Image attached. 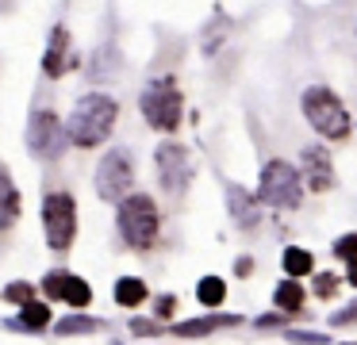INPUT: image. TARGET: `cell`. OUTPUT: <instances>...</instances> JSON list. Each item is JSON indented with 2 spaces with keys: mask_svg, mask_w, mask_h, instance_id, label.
<instances>
[{
  "mask_svg": "<svg viewBox=\"0 0 357 345\" xmlns=\"http://www.w3.org/2000/svg\"><path fill=\"white\" fill-rule=\"evenodd\" d=\"M116 115H119V104L112 96H104V92H89V96H81L77 104H73V112H70V123H66L70 142L81 146V150L100 146L104 138L112 135V127H116Z\"/></svg>",
  "mask_w": 357,
  "mask_h": 345,
  "instance_id": "cell-1",
  "label": "cell"
},
{
  "mask_svg": "<svg viewBox=\"0 0 357 345\" xmlns=\"http://www.w3.org/2000/svg\"><path fill=\"white\" fill-rule=\"evenodd\" d=\"M158 227H162V219H158V207L150 196L135 192L119 204V234L131 250H150L158 242Z\"/></svg>",
  "mask_w": 357,
  "mask_h": 345,
  "instance_id": "cell-2",
  "label": "cell"
},
{
  "mask_svg": "<svg viewBox=\"0 0 357 345\" xmlns=\"http://www.w3.org/2000/svg\"><path fill=\"white\" fill-rule=\"evenodd\" d=\"M303 115H307V123L323 138H346L349 135L346 107H342V100L334 96L331 89H323V84H311V89L303 92Z\"/></svg>",
  "mask_w": 357,
  "mask_h": 345,
  "instance_id": "cell-3",
  "label": "cell"
},
{
  "mask_svg": "<svg viewBox=\"0 0 357 345\" xmlns=\"http://www.w3.org/2000/svg\"><path fill=\"white\" fill-rule=\"evenodd\" d=\"M43 230H47L50 250L66 253L77 234V204L70 192H47L43 196Z\"/></svg>",
  "mask_w": 357,
  "mask_h": 345,
  "instance_id": "cell-4",
  "label": "cell"
},
{
  "mask_svg": "<svg viewBox=\"0 0 357 345\" xmlns=\"http://www.w3.org/2000/svg\"><path fill=\"white\" fill-rule=\"evenodd\" d=\"M66 146H70V130L62 127V119H58L50 107L31 112V123H27V150L39 161H58L66 153Z\"/></svg>",
  "mask_w": 357,
  "mask_h": 345,
  "instance_id": "cell-5",
  "label": "cell"
},
{
  "mask_svg": "<svg viewBox=\"0 0 357 345\" xmlns=\"http://www.w3.org/2000/svg\"><path fill=\"white\" fill-rule=\"evenodd\" d=\"M142 115H146V123L154 130H177L181 123V92L177 84L169 81V77H158V81L146 84V92H142L139 100Z\"/></svg>",
  "mask_w": 357,
  "mask_h": 345,
  "instance_id": "cell-6",
  "label": "cell"
},
{
  "mask_svg": "<svg viewBox=\"0 0 357 345\" xmlns=\"http://www.w3.org/2000/svg\"><path fill=\"white\" fill-rule=\"evenodd\" d=\"M300 173H296V165H288V161L273 158L265 161L261 169V184H257V199H265L269 207H300Z\"/></svg>",
  "mask_w": 357,
  "mask_h": 345,
  "instance_id": "cell-7",
  "label": "cell"
},
{
  "mask_svg": "<svg viewBox=\"0 0 357 345\" xmlns=\"http://www.w3.org/2000/svg\"><path fill=\"white\" fill-rule=\"evenodd\" d=\"M135 184V165H131V153L127 150H108L96 165V192L100 199H127Z\"/></svg>",
  "mask_w": 357,
  "mask_h": 345,
  "instance_id": "cell-8",
  "label": "cell"
},
{
  "mask_svg": "<svg viewBox=\"0 0 357 345\" xmlns=\"http://www.w3.org/2000/svg\"><path fill=\"white\" fill-rule=\"evenodd\" d=\"M158 161V181H162V188L169 192V196H185L188 184H192V158H188V150L181 142H162L154 153Z\"/></svg>",
  "mask_w": 357,
  "mask_h": 345,
  "instance_id": "cell-9",
  "label": "cell"
},
{
  "mask_svg": "<svg viewBox=\"0 0 357 345\" xmlns=\"http://www.w3.org/2000/svg\"><path fill=\"white\" fill-rule=\"evenodd\" d=\"M300 173L303 181H307L311 192H331L334 188V169H331V158H326L323 146H307V150L300 153Z\"/></svg>",
  "mask_w": 357,
  "mask_h": 345,
  "instance_id": "cell-10",
  "label": "cell"
},
{
  "mask_svg": "<svg viewBox=\"0 0 357 345\" xmlns=\"http://www.w3.org/2000/svg\"><path fill=\"white\" fill-rule=\"evenodd\" d=\"M70 54V31L58 23L54 31H50V46H47V58H43V73L47 77H62L66 69L77 66V58H66Z\"/></svg>",
  "mask_w": 357,
  "mask_h": 345,
  "instance_id": "cell-11",
  "label": "cell"
},
{
  "mask_svg": "<svg viewBox=\"0 0 357 345\" xmlns=\"http://www.w3.org/2000/svg\"><path fill=\"white\" fill-rule=\"evenodd\" d=\"M227 207H231V215H234L238 227L250 230L257 222V204H254V196H250L242 184H231V188H227Z\"/></svg>",
  "mask_w": 357,
  "mask_h": 345,
  "instance_id": "cell-12",
  "label": "cell"
},
{
  "mask_svg": "<svg viewBox=\"0 0 357 345\" xmlns=\"http://www.w3.org/2000/svg\"><path fill=\"white\" fill-rule=\"evenodd\" d=\"M20 192H16V184H12V176L0 169V230H8L12 222L20 219Z\"/></svg>",
  "mask_w": 357,
  "mask_h": 345,
  "instance_id": "cell-13",
  "label": "cell"
},
{
  "mask_svg": "<svg viewBox=\"0 0 357 345\" xmlns=\"http://www.w3.org/2000/svg\"><path fill=\"white\" fill-rule=\"evenodd\" d=\"M238 322V314H215V319H192V322H177L173 326V334L181 337H196V334H211V330L219 326H234Z\"/></svg>",
  "mask_w": 357,
  "mask_h": 345,
  "instance_id": "cell-14",
  "label": "cell"
},
{
  "mask_svg": "<svg viewBox=\"0 0 357 345\" xmlns=\"http://www.w3.org/2000/svg\"><path fill=\"white\" fill-rule=\"evenodd\" d=\"M142 299H146V284H142L139 276H123V280L116 284V303L119 307H139Z\"/></svg>",
  "mask_w": 357,
  "mask_h": 345,
  "instance_id": "cell-15",
  "label": "cell"
},
{
  "mask_svg": "<svg viewBox=\"0 0 357 345\" xmlns=\"http://www.w3.org/2000/svg\"><path fill=\"white\" fill-rule=\"evenodd\" d=\"M273 299H277L280 311H292L296 314L303 307V288L296 280H284V284H277V296H273Z\"/></svg>",
  "mask_w": 357,
  "mask_h": 345,
  "instance_id": "cell-16",
  "label": "cell"
},
{
  "mask_svg": "<svg viewBox=\"0 0 357 345\" xmlns=\"http://www.w3.org/2000/svg\"><path fill=\"white\" fill-rule=\"evenodd\" d=\"M223 296H227V284L219 280V276H204V280L196 284V299L208 303V307H219V303H223Z\"/></svg>",
  "mask_w": 357,
  "mask_h": 345,
  "instance_id": "cell-17",
  "label": "cell"
},
{
  "mask_svg": "<svg viewBox=\"0 0 357 345\" xmlns=\"http://www.w3.org/2000/svg\"><path fill=\"white\" fill-rule=\"evenodd\" d=\"M47 322H50V307H47V303H24V319L12 322V326H20V330H39V326H47Z\"/></svg>",
  "mask_w": 357,
  "mask_h": 345,
  "instance_id": "cell-18",
  "label": "cell"
},
{
  "mask_svg": "<svg viewBox=\"0 0 357 345\" xmlns=\"http://www.w3.org/2000/svg\"><path fill=\"white\" fill-rule=\"evenodd\" d=\"M284 273L292 276V280H296V276H307L311 273V253L307 250H296V245H292V250H284Z\"/></svg>",
  "mask_w": 357,
  "mask_h": 345,
  "instance_id": "cell-19",
  "label": "cell"
},
{
  "mask_svg": "<svg viewBox=\"0 0 357 345\" xmlns=\"http://www.w3.org/2000/svg\"><path fill=\"white\" fill-rule=\"evenodd\" d=\"M66 303H73V307H89L93 303V288H89L81 276H70L66 280Z\"/></svg>",
  "mask_w": 357,
  "mask_h": 345,
  "instance_id": "cell-20",
  "label": "cell"
},
{
  "mask_svg": "<svg viewBox=\"0 0 357 345\" xmlns=\"http://www.w3.org/2000/svg\"><path fill=\"white\" fill-rule=\"evenodd\" d=\"M89 330H96V319H85V314H73V319L58 322V334H89Z\"/></svg>",
  "mask_w": 357,
  "mask_h": 345,
  "instance_id": "cell-21",
  "label": "cell"
},
{
  "mask_svg": "<svg viewBox=\"0 0 357 345\" xmlns=\"http://www.w3.org/2000/svg\"><path fill=\"white\" fill-rule=\"evenodd\" d=\"M66 280H70L66 273H50L47 280H43V291H47V299H66Z\"/></svg>",
  "mask_w": 357,
  "mask_h": 345,
  "instance_id": "cell-22",
  "label": "cell"
},
{
  "mask_svg": "<svg viewBox=\"0 0 357 345\" xmlns=\"http://www.w3.org/2000/svg\"><path fill=\"white\" fill-rule=\"evenodd\" d=\"M334 257H342V261H357V234H342L338 242H334Z\"/></svg>",
  "mask_w": 357,
  "mask_h": 345,
  "instance_id": "cell-23",
  "label": "cell"
},
{
  "mask_svg": "<svg viewBox=\"0 0 357 345\" xmlns=\"http://www.w3.org/2000/svg\"><path fill=\"white\" fill-rule=\"evenodd\" d=\"M334 291H338V276H334V273H319L315 276V296L319 299H331Z\"/></svg>",
  "mask_w": 357,
  "mask_h": 345,
  "instance_id": "cell-24",
  "label": "cell"
},
{
  "mask_svg": "<svg viewBox=\"0 0 357 345\" xmlns=\"http://www.w3.org/2000/svg\"><path fill=\"white\" fill-rule=\"evenodd\" d=\"M4 299H8V303H31V284H24V280L8 284V288H4Z\"/></svg>",
  "mask_w": 357,
  "mask_h": 345,
  "instance_id": "cell-25",
  "label": "cell"
},
{
  "mask_svg": "<svg viewBox=\"0 0 357 345\" xmlns=\"http://www.w3.org/2000/svg\"><path fill=\"white\" fill-rule=\"evenodd\" d=\"M288 342H296V345H331L323 334H311V330H288Z\"/></svg>",
  "mask_w": 357,
  "mask_h": 345,
  "instance_id": "cell-26",
  "label": "cell"
},
{
  "mask_svg": "<svg viewBox=\"0 0 357 345\" xmlns=\"http://www.w3.org/2000/svg\"><path fill=\"white\" fill-rule=\"evenodd\" d=\"M349 322H357V299L349 307H342L338 314H331V326H349Z\"/></svg>",
  "mask_w": 357,
  "mask_h": 345,
  "instance_id": "cell-27",
  "label": "cell"
},
{
  "mask_svg": "<svg viewBox=\"0 0 357 345\" xmlns=\"http://www.w3.org/2000/svg\"><path fill=\"white\" fill-rule=\"evenodd\" d=\"M169 311H177V299H173V296H162V299H158V314L165 319Z\"/></svg>",
  "mask_w": 357,
  "mask_h": 345,
  "instance_id": "cell-28",
  "label": "cell"
},
{
  "mask_svg": "<svg viewBox=\"0 0 357 345\" xmlns=\"http://www.w3.org/2000/svg\"><path fill=\"white\" fill-rule=\"evenodd\" d=\"M131 330H135V334H154L158 326H154V322H142V319H135V322H131Z\"/></svg>",
  "mask_w": 357,
  "mask_h": 345,
  "instance_id": "cell-29",
  "label": "cell"
},
{
  "mask_svg": "<svg viewBox=\"0 0 357 345\" xmlns=\"http://www.w3.org/2000/svg\"><path fill=\"white\" fill-rule=\"evenodd\" d=\"M280 319H284V314H269V319H257V326H261V330H265V326H277Z\"/></svg>",
  "mask_w": 357,
  "mask_h": 345,
  "instance_id": "cell-30",
  "label": "cell"
},
{
  "mask_svg": "<svg viewBox=\"0 0 357 345\" xmlns=\"http://www.w3.org/2000/svg\"><path fill=\"white\" fill-rule=\"evenodd\" d=\"M346 276H349V284L357 288V261H349V273H346Z\"/></svg>",
  "mask_w": 357,
  "mask_h": 345,
  "instance_id": "cell-31",
  "label": "cell"
},
{
  "mask_svg": "<svg viewBox=\"0 0 357 345\" xmlns=\"http://www.w3.org/2000/svg\"><path fill=\"white\" fill-rule=\"evenodd\" d=\"M346 345H354V342H346Z\"/></svg>",
  "mask_w": 357,
  "mask_h": 345,
  "instance_id": "cell-32",
  "label": "cell"
}]
</instances>
